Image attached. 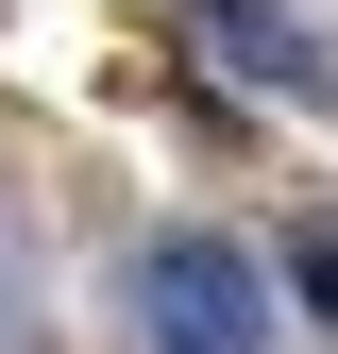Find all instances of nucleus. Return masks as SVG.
Here are the masks:
<instances>
[{
  "mask_svg": "<svg viewBox=\"0 0 338 354\" xmlns=\"http://www.w3.org/2000/svg\"><path fill=\"white\" fill-rule=\"evenodd\" d=\"M136 304H152L169 354H271V287H254L237 236H152L136 253Z\"/></svg>",
  "mask_w": 338,
  "mask_h": 354,
  "instance_id": "nucleus-1",
  "label": "nucleus"
},
{
  "mask_svg": "<svg viewBox=\"0 0 338 354\" xmlns=\"http://www.w3.org/2000/svg\"><path fill=\"white\" fill-rule=\"evenodd\" d=\"M186 51H203V68H237V84H271V102H338V51L287 17V0H203Z\"/></svg>",
  "mask_w": 338,
  "mask_h": 354,
  "instance_id": "nucleus-2",
  "label": "nucleus"
},
{
  "mask_svg": "<svg viewBox=\"0 0 338 354\" xmlns=\"http://www.w3.org/2000/svg\"><path fill=\"white\" fill-rule=\"evenodd\" d=\"M287 287H305V321L338 337V219H305V236H287Z\"/></svg>",
  "mask_w": 338,
  "mask_h": 354,
  "instance_id": "nucleus-3",
  "label": "nucleus"
}]
</instances>
